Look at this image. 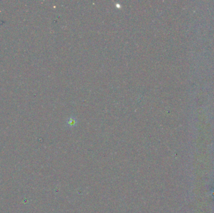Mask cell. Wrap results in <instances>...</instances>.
I'll return each instance as SVG.
<instances>
[{
  "label": "cell",
  "mask_w": 214,
  "mask_h": 213,
  "mask_svg": "<svg viewBox=\"0 0 214 213\" xmlns=\"http://www.w3.org/2000/svg\"><path fill=\"white\" fill-rule=\"evenodd\" d=\"M76 123H77V120L75 119L73 117H71L70 119L68 120V124L71 126H74L76 124Z\"/></svg>",
  "instance_id": "1"
}]
</instances>
